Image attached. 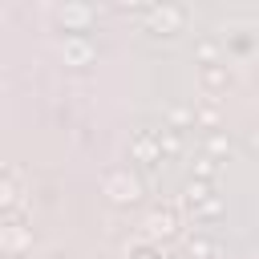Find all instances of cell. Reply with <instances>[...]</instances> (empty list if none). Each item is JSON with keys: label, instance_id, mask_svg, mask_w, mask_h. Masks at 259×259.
<instances>
[{"label": "cell", "instance_id": "277c9868", "mask_svg": "<svg viewBox=\"0 0 259 259\" xmlns=\"http://www.w3.org/2000/svg\"><path fill=\"white\" fill-rule=\"evenodd\" d=\"M146 24H150V32H158V36H174V32L186 24V8H178V4L146 8Z\"/></svg>", "mask_w": 259, "mask_h": 259}, {"label": "cell", "instance_id": "e0dca14e", "mask_svg": "<svg viewBox=\"0 0 259 259\" xmlns=\"http://www.w3.org/2000/svg\"><path fill=\"white\" fill-rule=\"evenodd\" d=\"M198 121L214 125V121H219V109H214V105H202V109H198Z\"/></svg>", "mask_w": 259, "mask_h": 259}, {"label": "cell", "instance_id": "9a60e30c", "mask_svg": "<svg viewBox=\"0 0 259 259\" xmlns=\"http://www.w3.org/2000/svg\"><path fill=\"white\" fill-rule=\"evenodd\" d=\"M214 170H219V162H214V158H206V154L194 162V178H202V182H210V178H214Z\"/></svg>", "mask_w": 259, "mask_h": 259}, {"label": "cell", "instance_id": "7c38bea8", "mask_svg": "<svg viewBox=\"0 0 259 259\" xmlns=\"http://www.w3.org/2000/svg\"><path fill=\"white\" fill-rule=\"evenodd\" d=\"M202 154L219 162L223 154H231V138H227V134H219V130H214V134H206V142H202Z\"/></svg>", "mask_w": 259, "mask_h": 259}, {"label": "cell", "instance_id": "2e32d148", "mask_svg": "<svg viewBox=\"0 0 259 259\" xmlns=\"http://www.w3.org/2000/svg\"><path fill=\"white\" fill-rule=\"evenodd\" d=\"M194 53H198V65H214L219 45H214V40H198V49H194Z\"/></svg>", "mask_w": 259, "mask_h": 259}, {"label": "cell", "instance_id": "52a82bcc", "mask_svg": "<svg viewBox=\"0 0 259 259\" xmlns=\"http://www.w3.org/2000/svg\"><path fill=\"white\" fill-rule=\"evenodd\" d=\"M93 53H97V49H93V40H89V36H81V32L61 40V57H65L69 65H89V61H93Z\"/></svg>", "mask_w": 259, "mask_h": 259}, {"label": "cell", "instance_id": "d6986e66", "mask_svg": "<svg viewBox=\"0 0 259 259\" xmlns=\"http://www.w3.org/2000/svg\"><path fill=\"white\" fill-rule=\"evenodd\" d=\"M162 259H182V255H162Z\"/></svg>", "mask_w": 259, "mask_h": 259}, {"label": "cell", "instance_id": "8fae6325", "mask_svg": "<svg viewBox=\"0 0 259 259\" xmlns=\"http://www.w3.org/2000/svg\"><path fill=\"white\" fill-rule=\"evenodd\" d=\"M154 134H158L162 158H178V154H182V134H178L174 125H162V130H154Z\"/></svg>", "mask_w": 259, "mask_h": 259}, {"label": "cell", "instance_id": "5bb4252c", "mask_svg": "<svg viewBox=\"0 0 259 259\" xmlns=\"http://www.w3.org/2000/svg\"><path fill=\"white\" fill-rule=\"evenodd\" d=\"M166 117H170V125H174V130H178V125L198 121V113H194V109H186V105H170V109H166Z\"/></svg>", "mask_w": 259, "mask_h": 259}, {"label": "cell", "instance_id": "7a4b0ae2", "mask_svg": "<svg viewBox=\"0 0 259 259\" xmlns=\"http://www.w3.org/2000/svg\"><path fill=\"white\" fill-rule=\"evenodd\" d=\"M182 206H186L194 219H219V214H223V198H219L214 186L202 182V178H190V182L182 186Z\"/></svg>", "mask_w": 259, "mask_h": 259}, {"label": "cell", "instance_id": "ac0fdd59", "mask_svg": "<svg viewBox=\"0 0 259 259\" xmlns=\"http://www.w3.org/2000/svg\"><path fill=\"white\" fill-rule=\"evenodd\" d=\"M247 146H251V150L259 154V130H251V134H247Z\"/></svg>", "mask_w": 259, "mask_h": 259}, {"label": "cell", "instance_id": "3957f363", "mask_svg": "<svg viewBox=\"0 0 259 259\" xmlns=\"http://www.w3.org/2000/svg\"><path fill=\"white\" fill-rule=\"evenodd\" d=\"M142 227H146V239H150V243H170V239H178V235H182V219H178L170 206L150 210Z\"/></svg>", "mask_w": 259, "mask_h": 259}, {"label": "cell", "instance_id": "9c48e42d", "mask_svg": "<svg viewBox=\"0 0 259 259\" xmlns=\"http://www.w3.org/2000/svg\"><path fill=\"white\" fill-rule=\"evenodd\" d=\"M198 81H202V89L206 93H223L227 85H231V69L227 65H198Z\"/></svg>", "mask_w": 259, "mask_h": 259}, {"label": "cell", "instance_id": "5b68a950", "mask_svg": "<svg viewBox=\"0 0 259 259\" xmlns=\"http://www.w3.org/2000/svg\"><path fill=\"white\" fill-rule=\"evenodd\" d=\"M0 247H4L8 255H20L24 247H32V227H24L20 210H12V214H8V223L0 227Z\"/></svg>", "mask_w": 259, "mask_h": 259}, {"label": "cell", "instance_id": "ba28073f", "mask_svg": "<svg viewBox=\"0 0 259 259\" xmlns=\"http://www.w3.org/2000/svg\"><path fill=\"white\" fill-rule=\"evenodd\" d=\"M0 202H4V210L12 214V210H20V202H24V186H20V174L8 166L4 170V178H0Z\"/></svg>", "mask_w": 259, "mask_h": 259}, {"label": "cell", "instance_id": "30bf717a", "mask_svg": "<svg viewBox=\"0 0 259 259\" xmlns=\"http://www.w3.org/2000/svg\"><path fill=\"white\" fill-rule=\"evenodd\" d=\"M89 16H93V8H85V4H65V8H57V20H61L65 32H73V36L89 24Z\"/></svg>", "mask_w": 259, "mask_h": 259}, {"label": "cell", "instance_id": "8992f818", "mask_svg": "<svg viewBox=\"0 0 259 259\" xmlns=\"http://www.w3.org/2000/svg\"><path fill=\"white\" fill-rule=\"evenodd\" d=\"M130 154H134V162H142V166H158V162H166L154 130H138V134L130 138Z\"/></svg>", "mask_w": 259, "mask_h": 259}, {"label": "cell", "instance_id": "6da1fadb", "mask_svg": "<svg viewBox=\"0 0 259 259\" xmlns=\"http://www.w3.org/2000/svg\"><path fill=\"white\" fill-rule=\"evenodd\" d=\"M101 190H105V198L117 202V206H134V202H142V194H146L142 178H138L134 170H125V166H121V170H105Z\"/></svg>", "mask_w": 259, "mask_h": 259}, {"label": "cell", "instance_id": "4fadbf2b", "mask_svg": "<svg viewBox=\"0 0 259 259\" xmlns=\"http://www.w3.org/2000/svg\"><path fill=\"white\" fill-rule=\"evenodd\" d=\"M186 259H219V247H214L210 239H202V235H194V239L186 243Z\"/></svg>", "mask_w": 259, "mask_h": 259}]
</instances>
